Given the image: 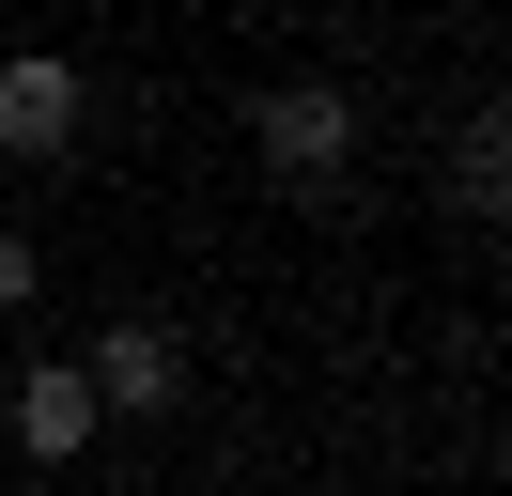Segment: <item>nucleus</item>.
<instances>
[{"instance_id":"7ed1b4c3","label":"nucleus","mask_w":512,"mask_h":496,"mask_svg":"<svg viewBox=\"0 0 512 496\" xmlns=\"http://www.w3.org/2000/svg\"><path fill=\"white\" fill-rule=\"evenodd\" d=\"M0 155H78V62H47V47L0 62Z\"/></svg>"},{"instance_id":"39448f33","label":"nucleus","mask_w":512,"mask_h":496,"mask_svg":"<svg viewBox=\"0 0 512 496\" xmlns=\"http://www.w3.org/2000/svg\"><path fill=\"white\" fill-rule=\"evenodd\" d=\"M450 202H466V217L512 202V140H497V109H466V140H450Z\"/></svg>"},{"instance_id":"f257e3e1","label":"nucleus","mask_w":512,"mask_h":496,"mask_svg":"<svg viewBox=\"0 0 512 496\" xmlns=\"http://www.w3.org/2000/svg\"><path fill=\"white\" fill-rule=\"evenodd\" d=\"M249 140H264V171H280L295 202H326L342 155H357V93H342V78H280V93L249 109Z\"/></svg>"},{"instance_id":"20e7f679","label":"nucleus","mask_w":512,"mask_h":496,"mask_svg":"<svg viewBox=\"0 0 512 496\" xmlns=\"http://www.w3.org/2000/svg\"><path fill=\"white\" fill-rule=\"evenodd\" d=\"M16 450L78 465V450H94V388H78V372H16Z\"/></svg>"},{"instance_id":"423d86ee","label":"nucleus","mask_w":512,"mask_h":496,"mask_svg":"<svg viewBox=\"0 0 512 496\" xmlns=\"http://www.w3.org/2000/svg\"><path fill=\"white\" fill-rule=\"evenodd\" d=\"M16 295H32V233H0V310H16Z\"/></svg>"},{"instance_id":"f03ea898","label":"nucleus","mask_w":512,"mask_h":496,"mask_svg":"<svg viewBox=\"0 0 512 496\" xmlns=\"http://www.w3.org/2000/svg\"><path fill=\"white\" fill-rule=\"evenodd\" d=\"M78 388H94V419H171V403H187V341H171L156 310H109L94 357H78Z\"/></svg>"}]
</instances>
